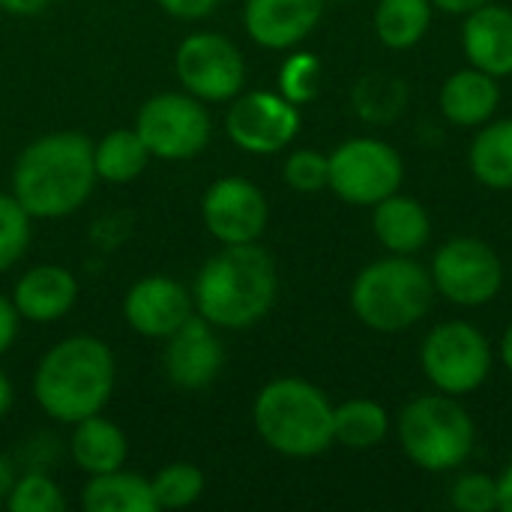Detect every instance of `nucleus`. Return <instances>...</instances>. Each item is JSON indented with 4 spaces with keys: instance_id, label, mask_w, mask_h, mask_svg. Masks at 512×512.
I'll use <instances>...</instances> for the list:
<instances>
[{
    "instance_id": "obj_18",
    "label": "nucleus",
    "mask_w": 512,
    "mask_h": 512,
    "mask_svg": "<svg viewBox=\"0 0 512 512\" xmlns=\"http://www.w3.org/2000/svg\"><path fill=\"white\" fill-rule=\"evenodd\" d=\"M462 45L477 69L489 72L492 78L512 75V9L486 3L468 12Z\"/></svg>"
},
{
    "instance_id": "obj_24",
    "label": "nucleus",
    "mask_w": 512,
    "mask_h": 512,
    "mask_svg": "<svg viewBox=\"0 0 512 512\" xmlns=\"http://www.w3.org/2000/svg\"><path fill=\"white\" fill-rule=\"evenodd\" d=\"M432 24V0H381L375 9V33L387 48L417 45Z\"/></svg>"
},
{
    "instance_id": "obj_32",
    "label": "nucleus",
    "mask_w": 512,
    "mask_h": 512,
    "mask_svg": "<svg viewBox=\"0 0 512 512\" xmlns=\"http://www.w3.org/2000/svg\"><path fill=\"white\" fill-rule=\"evenodd\" d=\"M285 183L294 192H318L330 183V159L318 150H294L282 168Z\"/></svg>"
},
{
    "instance_id": "obj_39",
    "label": "nucleus",
    "mask_w": 512,
    "mask_h": 512,
    "mask_svg": "<svg viewBox=\"0 0 512 512\" xmlns=\"http://www.w3.org/2000/svg\"><path fill=\"white\" fill-rule=\"evenodd\" d=\"M12 483H15V471H12V462L0 453V504L6 501V495H9V489H12Z\"/></svg>"
},
{
    "instance_id": "obj_11",
    "label": "nucleus",
    "mask_w": 512,
    "mask_h": 512,
    "mask_svg": "<svg viewBox=\"0 0 512 512\" xmlns=\"http://www.w3.org/2000/svg\"><path fill=\"white\" fill-rule=\"evenodd\" d=\"M432 282L456 306H483L495 300L504 282L498 252L474 237L450 240L432 261Z\"/></svg>"
},
{
    "instance_id": "obj_9",
    "label": "nucleus",
    "mask_w": 512,
    "mask_h": 512,
    "mask_svg": "<svg viewBox=\"0 0 512 512\" xmlns=\"http://www.w3.org/2000/svg\"><path fill=\"white\" fill-rule=\"evenodd\" d=\"M327 159V186L354 207H375L402 186V159L390 144L378 138H351L339 144Z\"/></svg>"
},
{
    "instance_id": "obj_16",
    "label": "nucleus",
    "mask_w": 512,
    "mask_h": 512,
    "mask_svg": "<svg viewBox=\"0 0 512 512\" xmlns=\"http://www.w3.org/2000/svg\"><path fill=\"white\" fill-rule=\"evenodd\" d=\"M324 0H246L243 27L261 48L285 51L300 45L321 21Z\"/></svg>"
},
{
    "instance_id": "obj_2",
    "label": "nucleus",
    "mask_w": 512,
    "mask_h": 512,
    "mask_svg": "<svg viewBox=\"0 0 512 512\" xmlns=\"http://www.w3.org/2000/svg\"><path fill=\"white\" fill-rule=\"evenodd\" d=\"M279 279L270 252L258 243L222 246L198 270L192 285L195 312L216 330H249L276 303Z\"/></svg>"
},
{
    "instance_id": "obj_7",
    "label": "nucleus",
    "mask_w": 512,
    "mask_h": 512,
    "mask_svg": "<svg viewBox=\"0 0 512 512\" xmlns=\"http://www.w3.org/2000/svg\"><path fill=\"white\" fill-rule=\"evenodd\" d=\"M135 132L153 159L183 162L207 150L213 135V120L207 102L192 93H156L135 114Z\"/></svg>"
},
{
    "instance_id": "obj_25",
    "label": "nucleus",
    "mask_w": 512,
    "mask_h": 512,
    "mask_svg": "<svg viewBox=\"0 0 512 512\" xmlns=\"http://www.w3.org/2000/svg\"><path fill=\"white\" fill-rule=\"evenodd\" d=\"M471 171L483 186L512 189V120H498L471 144Z\"/></svg>"
},
{
    "instance_id": "obj_4",
    "label": "nucleus",
    "mask_w": 512,
    "mask_h": 512,
    "mask_svg": "<svg viewBox=\"0 0 512 512\" xmlns=\"http://www.w3.org/2000/svg\"><path fill=\"white\" fill-rule=\"evenodd\" d=\"M252 423L270 450L291 459H312L336 444L330 399L300 378H276L261 387L252 405Z\"/></svg>"
},
{
    "instance_id": "obj_20",
    "label": "nucleus",
    "mask_w": 512,
    "mask_h": 512,
    "mask_svg": "<svg viewBox=\"0 0 512 512\" xmlns=\"http://www.w3.org/2000/svg\"><path fill=\"white\" fill-rule=\"evenodd\" d=\"M372 228L375 237L381 240V246H387L393 255H414L429 243L432 225H429V213L420 207V201L408 198V195H387L384 201L375 204L372 213Z\"/></svg>"
},
{
    "instance_id": "obj_36",
    "label": "nucleus",
    "mask_w": 512,
    "mask_h": 512,
    "mask_svg": "<svg viewBox=\"0 0 512 512\" xmlns=\"http://www.w3.org/2000/svg\"><path fill=\"white\" fill-rule=\"evenodd\" d=\"M51 6V0H0V9L6 15H18V18H30L39 15Z\"/></svg>"
},
{
    "instance_id": "obj_21",
    "label": "nucleus",
    "mask_w": 512,
    "mask_h": 512,
    "mask_svg": "<svg viewBox=\"0 0 512 512\" xmlns=\"http://www.w3.org/2000/svg\"><path fill=\"white\" fill-rule=\"evenodd\" d=\"M501 99L498 81L483 69H462L441 87V111L456 126H483L495 114Z\"/></svg>"
},
{
    "instance_id": "obj_19",
    "label": "nucleus",
    "mask_w": 512,
    "mask_h": 512,
    "mask_svg": "<svg viewBox=\"0 0 512 512\" xmlns=\"http://www.w3.org/2000/svg\"><path fill=\"white\" fill-rule=\"evenodd\" d=\"M69 450H72V462L78 465V471H84L87 477H96V474L123 468L129 456V441L117 423L105 420L102 414H93L72 426Z\"/></svg>"
},
{
    "instance_id": "obj_34",
    "label": "nucleus",
    "mask_w": 512,
    "mask_h": 512,
    "mask_svg": "<svg viewBox=\"0 0 512 512\" xmlns=\"http://www.w3.org/2000/svg\"><path fill=\"white\" fill-rule=\"evenodd\" d=\"M156 3L180 21H198V18H207L222 0H156Z\"/></svg>"
},
{
    "instance_id": "obj_33",
    "label": "nucleus",
    "mask_w": 512,
    "mask_h": 512,
    "mask_svg": "<svg viewBox=\"0 0 512 512\" xmlns=\"http://www.w3.org/2000/svg\"><path fill=\"white\" fill-rule=\"evenodd\" d=\"M453 507L459 512H492L498 507V480L486 474H468L453 486Z\"/></svg>"
},
{
    "instance_id": "obj_3",
    "label": "nucleus",
    "mask_w": 512,
    "mask_h": 512,
    "mask_svg": "<svg viewBox=\"0 0 512 512\" xmlns=\"http://www.w3.org/2000/svg\"><path fill=\"white\" fill-rule=\"evenodd\" d=\"M117 384L114 351L87 333L66 336L45 351L33 372V399L57 423L75 426L102 414Z\"/></svg>"
},
{
    "instance_id": "obj_6",
    "label": "nucleus",
    "mask_w": 512,
    "mask_h": 512,
    "mask_svg": "<svg viewBox=\"0 0 512 512\" xmlns=\"http://www.w3.org/2000/svg\"><path fill=\"white\" fill-rule=\"evenodd\" d=\"M405 456L423 471H453L474 450V423L468 411L444 396H420L399 417Z\"/></svg>"
},
{
    "instance_id": "obj_40",
    "label": "nucleus",
    "mask_w": 512,
    "mask_h": 512,
    "mask_svg": "<svg viewBox=\"0 0 512 512\" xmlns=\"http://www.w3.org/2000/svg\"><path fill=\"white\" fill-rule=\"evenodd\" d=\"M9 408H12V384H9V378L0 372V420L9 414Z\"/></svg>"
},
{
    "instance_id": "obj_31",
    "label": "nucleus",
    "mask_w": 512,
    "mask_h": 512,
    "mask_svg": "<svg viewBox=\"0 0 512 512\" xmlns=\"http://www.w3.org/2000/svg\"><path fill=\"white\" fill-rule=\"evenodd\" d=\"M30 216L12 192H0V273L15 267L30 243Z\"/></svg>"
},
{
    "instance_id": "obj_15",
    "label": "nucleus",
    "mask_w": 512,
    "mask_h": 512,
    "mask_svg": "<svg viewBox=\"0 0 512 512\" xmlns=\"http://www.w3.org/2000/svg\"><path fill=\"white\" fill-rule=\"evenodd\" d=\"M192 312V291L171 276H144L123 297L126 324L147 339H168Z\"/></svg>"
},
{
    "instance_id": "obj_29",
    "label": "nucleus",
    "mask_w": 512,
    "mask_h": 512,
    "mask_svg": "<svg viewBox=\"0 0 512 512\" xmlns=\"http://www.w3.org/2000/svg\"><path fill=\"white\" fill-rule=\"evenodd\" d=\"M6 510L9 512H63L66 498L63 489L42 471H27L15 477L9 495H6Z\"/></svg>"
},
{
    "instance_id": "obj_23",
    "label": "nucleus",
    "mask_w": 512,
    "mask_h": 512,
    "mask_svg": "<svg viewBox=\"0 0 512 512\" xmlns=\"http://www.w3.org/2000/svg\"><path fill=\"white\" fill-rule=\"evenodd\" d=\"M150 150L144 147L141 135L132 129H114L99 144H93V162H96V177L105 183H132L141 177V171L150 162Z\"/></svg>"
},
{
    "instance_id": "obj_14",
    "label": "nucleus",
    "mask_w": 512,
    "mask_h": 512,
    "mask_svg": "<svg viewBox=\"0 0 512 512\" xmlns=\"http://www.w3.org/2000/svg\"><path fill=\"white\" fill-rule=\"evenodd\" d=\"M165 342L162 351V369L165 378L186 393H198L207 390L222 366H225V351L222 342L216 336V327L210 321H204L198 312H192Z\"/></svg>"
},
{
    "instance_id": "obj_17",
    "label": "nucleus",
    "mask_w": 512,
    "mask_h": 512,
    "mask_svg": "<svg viewBox=\"0 0 512 512\" xmlns=\"http://www.w3.org/2000/svg\"><path fill=\"white\" fill-rule=\"evenodd\" d=\"M78 300L75 276L60 264H39L30 267L12 288V306L18 309L21 321L30 324H51L72 312Z\"/></svg>"
},
{
    "instance_id": "obj_8",
    "label": "nucleus",
    "mask_w": 512,
    "mask_h": 512,
    "mask_svg": "<svg viewBox=\"0 0 512 512\" xmlns=\"http://www.w3.org/2000/svg\"><path fill=\"white\" fill-rule=\"evenodd\" d=\"M420 363L426 378L447 396H465L474 393L492 369V351L486 336L465 324V321H447L438 324L420 351Z\"/></svg>"
},
{
    "instance_id": "obj_28",
    "label": "nucleus",
    "mask_w": 512,
    "mask_h": 512,
    "mask_svg": "<svg viewBox=\"0 0 512 512\" xmlns=\"http://www.w3.org/2000/svg\"><path fill=\"white\" fill-rule=\"evenodd\" d=\"M405 99H408V90L399 78L372 75V78H363L354 90L357 111L372 123H387V120L399 117L405 108Z\"/></svg>"
},
{
    "instance_id": "obj_22",
    "label": "nucleus",
    "mask_w": 512,
    "mask_h": 512,
    "mask_svg": "<svg viewBox=\"0 0 512 512\" xmlns=\"http://www.w3.org/2000/svg\"><path fill=\"white\" fill-rule=\"evenodd\" d=\"M84 512H159L150 480L123 468L96 474L81 489Z\"/></svg>"
},
{
    "instance_id": "obj_12",
    "label": "nucleus",
    "mask_w": 512,
    "mask_h": 512,
    "mask_svg": "<svg viewBox=\"0 0 512 512\" xmlns=\"http://www.w3.org/2000/svg\"><path fill=\"white\" fill-rule=\"evenodd\" d=\"M225 132L240 150L252 156H273L297 138L300 108L282 93H240L231 99V108L225 114Z\"/></svg>"
},
{
    "instance_id": "obj_26",
    "label": "nucleus",
    "mask_w": 512,
    "mask_h": 512,
    "mask_svg": "<svg viewBox=\"0 0 512 512\" xmlns=\"http://www.w3.org/2000/svg\"><path fill=\"white\" fill-rule=\"evenodd\" d=\"M390 432L387 411L372 399H351L333 408V438L351 450L378 447Z\"/></svg>"
},
{
    "instance_id": "obj_37",
    "label": "nucleus",
    "mask_w": 512,
    "mask_h": 512,
    "mask_svg": "<svg viewBox=\"0 0 512 512\" xmlns=\"http://www.w3.org/2000/svg\"><path fill=\"white\" fill-rule=\"evenodd\" d=\"M486 3H492V0H432V6H438L444 12H453V15H468V12H474V9H480Z\"/></svg>"
},
{
    "instance_id": "obj_35",
    "label": "nucleus",
    "mask_w": 512,
    "mask_h": 512,
    "mask_svg": "<svg viewBox=\"0 0 512 512\" xmlns=\"http://www.w3.org/2000/svg\"><path fill=\"white\" fill-rule=\"evenodd\" d=\"M18 324H21V315H18V309L12 306V297H3V294H0V357L15 345Z\"/></svg>"
},
{
    "instance_id": "obj_13",
    "label": "nucleus",
    "mask_w": 512,
    "mask_h": 512,
    "mask_svg": "<svg viewBox=\"0 0 512 512\" xmlns=\"http://www.w3.org/2000/svg\"><path fill=\"white\" fill-rule=\"evenodd\" d=\"M201 219L207 234L222 246L258 243L267 231V195L246 177H219L201 198Z\"/></svg>"
},
{
    "instance_id": "obj_10",
    "label": "nucleus",
    "mask_w": 512,
    "mask_h": 512,
    "mask_svg": "<svg viewBox=\"0 0 512 512\" xmlns=\"http://www.w3.org/2000/svg\"><path fill=\"white\" fill-rule=\"evenodd\" d=\"M174 72L180 87L201 102H231L246 84V60L240 48L213 30L192 33L177 45Z\"/></svg>"
},
{
    "instance_id": "obj_41",
    "label": "nucleus",
    "mask_w": 512,
    "mask_h": 512,
    "mask_svg": "<svg viewBox=\"0 0 512 512\" xmlns=\"http://www.w3.org/2000/svg\"><path fill=\"white\" fill-rule=\"evenodd\" d=\"M501 357H504V366L512 372V327L504 333V342H501Z\"/></svg>"
},
{
    "instance_id": "obj_1",
    "label": "nucleus",
    "mask_w": 512,
    "mask_h": 512,
    "mask_svg": "<svg viewBox=\"0 0 512 512\" xmlns=\"http://www.w3.org/2000/svg\"><path fill=\"white\" fill-rule=\"evenodd\" d=\"M93 141L81 132H48L30 141L12 168V195L30 219H63L96 189Z\"/></svg>"
},
{
    "instance_id": "obj_30",
    "label": "nucleus",
    "mask_w": 512,
    "mask_h": 512,
    "mask_svg": "<svg viewBox=\"0 0 512 512\" xmlns=\"http://www.w3.org/2000/svg\"><path fill=\"white\" fill-rule=\"evenodd\" d=\"M321 75H324L321 60L312 51H297L279 69V93L297 108L309 105L321 93Z\"/></svg>"
},
{
    "instance_id": "obj_27",
    "label": "nucleus",
    "mask_w": 512,
    "mask_h": 512,
    "mask_svg": "<svg viewBox=\"0 0 512 512\" xmlns=\"http://www.w3.org/2000/svg\"><path fill=\"white\" fill-rule=\"evenodd\" d=\"M159 510H186L204 495V474L192 462H171L150 480Z\"/></svg>"
},
{
    "instance_id": "obj_38",
    "label": "nucleus",
    "mask_w": 512,
    "mask_h": 512,
    "mask_svg": "<svg viewBox=\"0 0 512 512\" xmlns=\"http://www.w3.org/2000/svg\"><path fill=\"white\" fill-rule=\"evenodd\" d=\"M498 507L504 512H512V462L498 480Z\"/></svg>"
},
{
    "instance_id": "obj_5",
    "label": "nucleus",
    "mask_w": 512,
    "mask_h": 512,
    "mask_svg": "<svg viewBox=\"0 0 512 512\" xmlns=\"http://www.w3.org/2000/svg\"><path fill=\"white\" fill-rule=\"evenodd\" d=\"M432 294V273L411 255H393L369 264L354 279L351 309L378 333H402L429 312Z\"/></svg>"
}]
</instances>
